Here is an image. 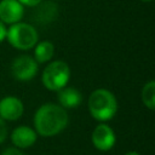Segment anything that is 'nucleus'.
Listing matches in <instances>:
<instances>
[{
    "label": "nucleus",
    "instance_id": "15",
    "mask_svg": "<svg viewBox=\"0 0 155 155\" xmlns=\"http://www.w3.org/2000/svg\"><path fill=\"white\" fill-rule=\"evenodd\" d=\"M23 6H29V7H36L39 4L42 2V0H18Z\"/></svg>",
    "mask_w": 155,
    "mask_h": 155
},
{
    "label": "nucleus",
    "instance_id": "16",
    "mask_svg": "<svg viewBox=\"0 0 155 155\" xmlns=\"http://www.w3.org/2000/svg\"><path fill=\"white\" fill-rule=\"evenodd\" d=\"M6 33H7V28L6 25L0 21V42H2L6 39Z\"/></svg>",
    "mask_w": 155,
    "mask_h": 155
},
{
    "label": "nucleus",
    "instance_id": "12",
    "mask_svg": "<svg viewBox=\"0 0 155 155\" xmlns=\"http://www.w3.org/2000/svg\"><path fill=\"white\" fill-rule=\"evenodd\" d=\"M142 102L148 109L154 110V108H155V81L154 80L148 81L143 86V88H142Z\"/></svg>",
    "mask_w": 155,
    "mask_h": 155
},
{
    "label": "nucleus",
    "instance_id": "8",
    "mask_svg": "<svg viewBox=\"0 0 155 155\" xmlns=\"http://www.w3.org/2000/svg\"><path fill=\"white\" fill-rule=\"evenodd\" d=\"M24 111L23 103L15 96H6L0 101V117L5 121L18 120Z\"/></svg>",
    "mask_w": 155,
    "mask_h": 155
},
{
    "label": "nucleus",
    "instance_id": "4",
    "mask_svg": "<svg viewBox=\"0 0 155 155\" xmlns=\"http://www.w3.org/2000/svg\"><path fill=\"white\" fill-rule=\"evenodd\" d=\"M70 79V68L64 61L50 62L42 71L41 80L44 86L50 91H58L68 85Z\"/></svg>",
    "mask_w": 155,
    "mask_h": 155
},
{
    "label": "nucleus",
    "instance_id": "17",
    "mask_svg": "<svg viewBox=\"0 0 155 155\" xmlns=\"http://www.w3.org/2000/svg\"><path fill=\"white\" fill-rule=\"evenodd\" d=\"M125 155H139V153H137V151H128Z\"/></svg>",
    "mask_w": 155,
    "mask_h": 155
},
{
    "label": "nucleus",
    "instance_id": "2",
    "mask_svg": "<svg viewBox=\"0 0 155 155\" xmlns=\"http://www.w3.org/2000/svg\"><path fill=\"white\" fill-rule=\"evenodd\" d=\"M88 110L97 121H108L117 111V101L113 92L107 88H97L88 97Z\"/></svg>",
    "mask_w": 155,
    "mask_h": 155
},
{
    "label": "nucleus",
    "instance_id": "10",
    "mask_svg": "<svg viewBox=\"0 0 155 155\" xmlns=\"http://www.w3.org/2000/svg\"><path fill=\"white\" fill-rule=\"evenodd\" d=\"M58 104L64 109H73L81 104L82 94L79 90L70 86H64L63 88L57 91Z\"/></svg>",
    "mask_w": 155,
    "mask_h": 155
},
{
    "label": "nucleus",
    "instance_id": "6",
    "mask_svg": "<svg viewBox=\"0 0 155 155\" xmlns=\"http://www.w3.org/2000/svg\"><path fill=\"white\" fill-rule=\"evenodd\" d=\"M91 139H92V144L94 145V148H97L101 151H107L114 147L116 138H115V133L113 128L109 125L101 122L99 125L94 127Z\"/></svg>",
    "mask_w": 155,
    "mask_h": 155
},
{
    "label": "nucleus",
    "instance_id": "18",
    "mask_svg": "<svg viewBox=\"0 0 155 155\" xmlns=\"http://www.w3.org/2000/svg\"><path fill=\"white\" fill-rule=\"evenodd\" d=\"M140 1H143V2H150V1H153V0H140Z\"/></svg>",
    "mask_w": 155,
    "mask_h": 155
},
{
    "label": "nucleus",
    "instance_id": "1",
    "mask_svg": "<svg viewBox=\"0 0 155 155\" xmlns=\"http://www.w3.org/2000/svg\"><path fill=\"white\" fill-rule=\"evenodd\" d=\"M67 109L56 103H45L35 111V132L42 137H52L61 133L68 125Z\"/></svg>",
    "mask_w": 155,
    "mask_h": 155
},
{
    "label": "nucleus",
    "instance_id": "14",
    "mask_svg": "<svg viewBox=\"0 0 155 155\" xmlns=\"http://www.w3.org/2000/svg\"><path fill=\"white\" fill-rule=\"evenodd\" d=\"M1 155H24L18 148H6L2 153H1Z\"/></svg>",
    "mask_w": 155,
    "mask_h": 155
},
{
    "label": "nucleus",
    "instance_id": "13",
    "mask_svg": "<svg viewBox=\"0 0 155 155\" xmlns=\"http://www.w3.org/2000/svg\"><path fill=\"white\" fill-rule=\"evenodd\" d=\"M6 137H7V126L5 120L0 117V144L6 139Z\"/></svg>",
    "mask_w": 155,
    "mask_h": 155
},
{
    "label": "nucleus",
    "instance_id": "3",
    "mask_svg": "<svg viewBox=\"0 0 155 155\" xmlns=\"http://www.w3.org/2000/svg\"><path fill=\"white\" fill-rule=\"evenodd\" d=\"M38 31L36 29L24 22H17L15 24H11L10 28H7L6 33V40L8 44L21 51H27L33 48L38 42Z\"/></svg>",
    "mask_w": 155,
    "mask_h": 155
},
{
    "label": "nucleus",
    "instance_id": "11",
    "mask_svg": "<svg viewBox=\"0 0 155 155\" xmlns=\"http://www.w3.org/2000/svg\"><path fill=\"white\" fill-rule=\"evenodd\" d=\"M54 54V46L51 41H40L34 46V59L38 64L50 62Z\"/></svg>",
    "mask_w": 155,
    "mask_h": 155
},
{
    "label": "nucleus",
    "instance_id": "7",
    "mask_svg": "<svg viewBox=\"0 0 155 155\" xmlns=\"http://www.w3.org/2000/svg\"><path fill=\"white\" fill-rule=\"evenodd\" d=\"M24 15V6L18 0H0V21L4 24L21 22Z\"/></svg>",
    "mask_w": 155,
    "mask_h": 155
},
{
    "label": "nucleus",
    "instance_id": "9",
    "mask_svg": "<svg viewBox=\"0 0 155 155\" xmlns=\"http://www.w3.org/2000/svg\"><path fill=\"white\" fill-rule=\"evenodd\" d=\"M38 138V133L29 126H18L11 133V140L18 149H25L31 147Z\"/></svg>",
    "mask_w": 155,
    "mask_h": 155
},
{
    "label": "nucleus",
    "instance_id": "5",
    "mask_svg": "<svg viewBox=\"0 0 155 155\" xmlns=\"http://www.w3.org/2000/svg\"><path fill=\"white\" fill-rule=\"evenodd\" d=\"M38 62L29 54L17 56L11 63L12 76L18 81H29L38 74Z\"/></svg>",
    "mask_w": 155,
    "mask_h": 155
}]
</instances>
